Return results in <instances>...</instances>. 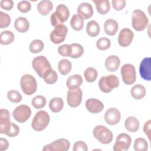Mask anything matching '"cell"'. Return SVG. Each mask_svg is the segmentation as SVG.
Instances as JSON below:
<instances>
[{"label": "cell", "mask_w": 151, "mask_h": 151, "mask_svg": "<svg viewBox=\"0 0 151 151\" xmlns=\"http://www.w3.org/2000/svg\"><path fill=\"white\" fill-rule=\"evenodd\" d=\"M70 17L68 8L64 4H59L54 12L50 16V21L54 27L63 24L68 20Z\"/></svg>", "instance_id": "1"}, {"label": "cell", "mask_w": 151, "mask_h": 151, "mask_svg": "<svg viewBox=\"0 0 151 151\" xmlns=\"http://www.w3.org/2000/svg\"><path fill=\"white\" fill-rule=\"evenodd\" d=\"M32 66L37 74L41 78H44L52 69L48 60L43 55L35 57L32 61Z\"/></svg>", "instance_id": "2"}, {"label": "cell", "mask_w": 151, "mask_h": 151, "mask_svg": "<svg viewBox=\"0 0 151 151\" xmlns=\"http://www.w3.org/2000/svg\"><path fill=\"white\" fill-rule=\"evenodd\" d=\"M148 25V18L143 11L135 9L133 11L132 15V25L136 31H143Z\"/></svg>", "instance_id": "3"}, {"label": "cell", "mask_w": 151, "mask_h": 151, "mask_svg": "<svg viewBox=\"0 0 151 151\" xmlns=\"http://www.w3.org/2000/svg\"><path fill=\"white\" fill-rule=\"evenodd\" d=\"M50 120V118L48 113L44 110H40L35 114L31 123V126L35 131H42L48 125Z\"/></svg>", "instance_id": "4"}, {"label": "cell", "mask_w": 151, "mask_h": 151, "mask_svg": "<svg viewBox=\"0 0 151 151\" xmlns=\"http://www.w3.org/2000/svg\"><path fill=\"white\" fill-rule=\"evenodd\" d=\"M119 80L115 75L103 76L99 81V86L100 90L105 93H110L113 88L118 87Z\"/></svg>", "instance_id": "5"}, {"label": "cell", "mask_w": 151, "mask_h": 151, "mask_svg": "<svg viewBox=\"0 0 151 151\" xmlns=\"http://www.w3.org/2000/svg\"><path fill=\"white\" fill-rule=\"evenodd\" d=\"M94 137L101 143L109 144L113 140V134L110 130L103 125L96 126L93 130Z\"/></svg>", "instance_id": "6"}, {"label": "cell", "mask_w": 151, "mask_h": 151, "mask_svg": "<svg viewBox=\"0 0 151 151\" xmlns=\"http://www.w3.org/2000/svg\"><path fill=\"white\" fill-rule=\"evenodd\" d=\"M20 85L24 93L27 95L34 94L37 89V83L34 77L30 74H24L21 78Z\"/></svg>", "instance_id": "7"}, {"label": "cell", "mask_w": 151, "mask_h": 151, "mask_svg": "<svg viewBox=\"0 0 151 151\" xmlns=\"http://www.w3.org/2000/svg\"><path fill=\"white\" fill-rule=\"evenodd\" d=\"M120 73L123 81L127 85L133 84L136 79V70L133 65L131 64H125L122 67Z\"/></svg>", "instance_id": "8"}, {"label": "cell", "mask_w": 151, "mask_h": 151, "mask_svg": "<svg viewBox=\"0 0 151 151\" xmlns=\"http://www.w3.org/2000/svg\"><path fill=\"white\" fill-rule=\"evenodd\" d=\"M67 32V27L63 24H60L55 27L54 29L51 31L50 35V40L54 44H60L65 40Z\"/></svg>", "instance_id": "9"}, {"label": "cell", "mask_w": 151, "mask_h": 151, "mask_svg": "<svg viewBox=\"0 0 151 151\" xmlns=\"http://www.w3.org/2000/svg\"><path fill=\"white\" fill-rule=\"evenodd\" d=\"M82 97L83 93L79 87L69 88L67 96V100L68 106L73 108L78 106L81 103Z\"/></svg>", "instance_id": "10"}, {"label": "cell", "mask_w": 151, "mask_h": 151, "mask_svg": "<svg viewBox=\"0 0 151 151\" xmlns=\"http://www.w3.org/2000/svg\"><path fill=\"white\" fill-rule=\"evenodd\" d=\"M31 109L25 104L17 107L12 112V116L15 120L19 123L25 122L31 116Z\"/></svg>", "instance_id": "11"}, {"label": "cell", "mask_w": 151, "mask_h": 151, "mask_svg": "<svg viewBox=\"0 0 151 151\" xmlns=\"http://www.w3.org/2000/svg\"><path fill=\"white\" fill-rule=\"evenodd\" d=\"M132 139L130 136L125 133L119 134L116 140V143L113 146L114 151H126L131 145Z\"/></svg>", "instance_id": "12"}, {"label": "cell", "mask_w": 151, "mask_h": 151, "mask_svg": "<svg viewBox=\"0 0 151 151\" xmlns=\"http://www.w3.org/2000/svg\"><path fill=\"white\" fill-rule=\"evenodd\" d=\"M70 147V142L65 139H58L49 145L44 146V151H67Z\"/></svg>", "instance_id": "13"}, {"label": "cell", "mask_w": 151, "mask_h": 151, "mask_svg": "<svg viewBox=\"0 0 151 151\" xmlns=\"http://www.w3.org/2000/svg\"><path fill=\"white\" fill-rule=\"evenodd\" d=\"M12 126L10 122V113L8 110L1 109L0 110V133L8 134Z\"/></svg>", "instance_id": "14"}, {"label": "cell", "mask_w": 151, "mask_h": 151, "mask_svg": "<svg viewBox=\"0 0 151 151\" xmlns=\"http://www.w3.org/2000/svg\"><path fill=\"white\" fill-rule=\"evenodd\" d=\"M133 37L134 34L131 29L127 28H123L119 34L118 43L121 47H127L132 42Z\"/></svg>", "instance_id": "15"}, {"label": "cell", "mask_w": 151, "mask_h": 151, "mask_svg": "<svg viewBox=\"0 0 151 151\" xmlns=\"http://www.w3.org/2000/svg\"><path fill=\"white\" fill-rule=\"evenodd\" d=\"M139 73L140 77L146 81L151 80V58L150 57L144 58L139 66Z\"/></svg>", "instance_id": "16"}, {"label": "cell", "mask_w": 151, "mask_h": 151, "mask_svg": "<svg viewBox=\"0 0 151 151\" xmlns=\"http://www.w3.org/2000/svg\"><path fill=\"white\" fill-rule=\"evenodd\" d=\"M104 120L108 124L115 125L117 124L121 119V114L119 110L116 108H110L104 114Z\"/></svg>", "instance_id": "17"}, {"label": "cell", "mask_w": 151, "mask_h": 151, "mask_svg": "<svg viewBox=\"0 0 151 151\" xmlns=\"http://www.w3.org/2000/svg\"><path fill=\"white\" fill-rule=\"evenodd\" d=\"M86 107L87 110L91 113H99L104 109L103 103L96 99H89L86 101Z\"/></svg>", "instance_id": "18"}, {"label": "cell", "mask_w": 151, "mask_h": 151, "mask_svg": "<svg viewBox=\"0 0 151 151\" xmlns=\"http://www.w3.org/2000/svg\"><path fill=\"white\" fill-rule=\"evenodd\" d=\"M77 13L83 19H87L93 15V9L92 5L88 2L80 4L77 8Z\"/></svg>", "instance_id": "19"}, {"label": "cell", "mask_w": 151, "mask_h": 151, "mask_svg": "<svg viewBox=\"0 0 151 151\" xmlns=\"http://www.w3.org/2000/svg\"><path fill=\"white\" fill-rule=\"evenodd\" d=\"M120 58L115 55H110L105 61V67L106 69L110 72L117 71L120 66Z\"/></svg>", "instance_id": "20"}, {"label": "cell", "mask_w": 151, "mask_h": 151, "mask_svg": "<svg viewBox=\"0 0 151 151\" xmlns=\"http://www.w3.org/2000/svg\"><path fill=\"white\" fill-rule=\"evenodd\" d=\"M103 27L106 34L110 36L115 35L119 28L117 21L111 18L108 19L105 21Z\"/></svg>", "instance_id": "21"}, {"label": "cell", "mask_w": 151, "mask_h": 151, "mask_svg": "<svg viewBox=\"0 0 151 151\" xmlns=\"http://www.w3.org/2000/svg\"><path fill=\"white\" fill-rule=\"evenodd\" d=\"M53 4L51 1L42 0L37 4V10L42 15H48L52 9Z\"/></svg>", "instance_id": "22"}, {"label": "cell", "mask_w": 151, "mask_h": 151, "mask_svg": "<svg viewBox=\"0 0 151 151\" xmlns=\"http://www.w3.org/2000/svg\"><path fill=\"white\" fill-rule=\"evenodd\" d=\"M14 27L18 32H25L29 28V23L26 18L20 17L17 18L15 21Z\"/></svg>", "instance_id": "23"}, {"label": "cell", "mask_w": 151, "mask_h": 151, "mask_svg": "<svg viewBox=\"0 0 151 151\" xmlns=\"http://www.w3.org/2000/svg\"><path fill=\"white\" fill-rule=\"evenodd\" d=\"M95 4L97 11L101 15L106 14L110 10V5L108 0H93Z\"/></svg>", "instance_id": "24"}, {"label": "cell", "mask_w": 151, "mask_h": 151, "mask_svg": "<svg viewBox=\"0 0 151 151\" xmlns=\"http://www.w3.org/2000/svg\"><path fill=\"white\" fill-rule=\"evenodd\" d=\"M124 126L126 130L130 132H136L139 128V120L133 116L127 117L124 122Z\"/></svg>", "instance_id": "25"}, {"label": "cell", "mask_w": 151, "mask_h": 151, "mask_svg": "<svg viewBox=\"0 0 151 151\" xmlns=\"http://www.w3.org/2000/svg\"><path fill=\"white\" fill-rule=\"evenodd\" d=\"M100 31V26L97 22L94 20H91L87 22L86 26V32L89 36L95 37L99 35Z\"/></svg>", "instance_id": "26"}, {"label": "cell", "mask_w": 151, "mask_h": 151, "mask_svg": "<svg viewBox=\"0 0 151 151\" xmlns=\"http://www.w3.org/2000/svg\"><path fill=\"white\" fill-rule=\"evenodd\" d=\"M83 83V78L80 74H73L68 77L67 80V86L68 88H78Z\"/></svg>", "instance_id": "27"}, {"label": "cell", "mask_w": 151, "mask_h": 151, "mask_svg": "<svg viewBox=\"0 0 151 151\" xmlns=\"http://www.w3.org/2000/svg\"><path fill=\"white\" fill-rule=\"evenodd\" d=\"M131 96L136 100H140L146 95V88L141 84L134 85L130 90Z\"/></svg>", "instance_id": "28"}, {"label": "cell", "mask_w": 151, "mask_h": 151, "mask_svg": "<svg viewBox=\"0 0 151 151\" xmlns=\"http://www.w3.org/2000/svg\"><path fill=\"white\" fill-rule=\"evenodd\" d=\"M70 25L74 30L81 31L84 27V19L78 14H74L70 20Z\"/></svg>", "instance_id": "29"}, {"label": "cell", "mask_w": 151, "mask_h": 151, "mask_svg": "<svg viewBox=\"0 0 151 151\" xmlns=\"http://www.w3.org/2000/svg\"><path fill=\"white\" fill-rule=\"evenodd\" d=\"M64 101L60 97H54L49 102V107L54 113L60 112L63 108Z\"/></svg>", "instance_id": "30"}, {"label": "cell", "mask_w": 151, "mask_h": 151, "mask_svg": "<svg viewBox=\"0 0 151 151\" xmlns=\"http://www.w3.org/2000/svg\"><path fill=\"white\" fill-rule=\"evenodd\" d=\"M84 53V48L83 46L77 43L70 44V57L73 58H78L81 57Z\"/></svg>", "instance_id": "31"}, {"label": "cell", "mask_w": 151, "mask_h": 151, "mask_svg": "<svg viewBox=\"0 0 151 151\" xmlns=\"http://www.w3.org/2000/svg\"><path fill=\"white\" fill-rule=\"evenodd\" d=\"M15 39L14 34L11 31H4L0 34V42L2 45H8L11 44Z\"/></svg>", "instance_id": "32"}, {"label": "cell", "mask_w": 151, "mask_h": 151, "mask_svg": "<svg viewBox=\"0 0 151 151\" xmlns=\"http://www.w3.org/2000/svg\"><path fill=\"white\" fill-rule=\"evenodd\" d=\"M71 63L67 59L61 60L58 64V69L62 75L68 74L71 70Z\"/></svg>", "instance_id": "33"}, {"label": "cell", "mask_w": 151, "mask_h": 151, "mask_svg": "<svg viewBox=\"0 0 151 151\" xmlns=\"http://www.w3.org/2000/svg\"><path fill=\"white\" fill-rule=\"evenodd\" d=\"M98 76L97 71L93 67H88L84 73V76L87 82H94Z\"/></svg>", "instance_id": "34"}, {"label": "cell", "mask_w": 151, "mask_h": 151, "mask_svg": "<svg viewBox=\"0 0 151 151\" xmlns=\"http://www.w3.org/2000/svg\"><path fill=\"white\" fill-rule=\"evenodd\" d=\"M44 44L40 40H34L29 44V49L32 53L37 54L40 52L44 48Z\"/></svg>", "instance_id": "35"}, {"label": "cell", "mask_w": 151, "mask_h": 151, "mask_svg": "<svg viewBox=\"0 0 151 151\" xmlns=\"http://www.w3.org/2000/svg\"><path fill=\"white\" fill-rule=\"evenodd\" d=\"M46 102V99L44 96L38 95L32 99L31 104L35 109H40L45 106Z\"/></svg>", "instance_id": "36"}, {"label": "cell", "mask_w": 151, "mask_h": 151, "mask_svg": "<svg viewBox=\"0 0 151 151\" xmlns=\"http://www.w3.org/2000/svg\"><path fill=\"white\" fill-rule=\"evenodd\" d=\"M134 149L136 151H146L148 149V143L144 138H137L134 141Z\"/></svg>", "instance_id": "37"}, {"label": "cell", "mask_w": 151, "mask_h": 151, "mask_svg": "<svg viewBox=\"0 0 151 151\" xmlns=\"http://www.w3.org/2000/svg\"><path fill=\"white\" fill-rule=\"evenodd\" d=\"M7 97L8 100L14 103H18L22 100V96L20 93L17 90H9L7 93Z\"/></svg>", "instance_id": "38"}, {"label": "cell", "mask_w": 151, "mask_h": 151, "mask_svg": "<svg viewBox=\"0 0 151 151\" xmlns=\"http://www.w3.org/2000/svg\"><path fill=\"white\" fill-rule=\"evenodd\" d=\"M111 41L106 37H101L96 42V47L100 50H106L110 47Z\"/></svg>", "instance_id": "39"}, {"label": "cell", "mask_w": 151, "mask_h": 151, "mask_svg": "<svg viewBox=\"0 0 151 151\" xmlns=\"http://www.w3.org/2000/svg\"><path fill=\"white\" fill-rule=\"evenodd\" d=\"M44 80L45 82L48 84H52L57 82L58 79V75L55 70L51 69L44 77Z\"/></svg>", "instance_id": "40"}, {"label": "cell", "mask_w": 151, "mask_h": 151, "mask_svg": "<svg viewBox=\"0 0 151 151\" xmlns=\"http://www.w3.org/2000/svg\"><path fill=\"white\" fill-rule=\"evenodd\" d=\"M11 23V17L10 16L2 12H0V28L1 29L8 27Z\"/></svg>", "instance_id": "41"}, {"label": "cell", "mask_w": 151, "mask_h": 151, "mask_svg": "<svg viewBox=\"0 0 151 151\" xmlns=\"http://www.w3.org/2000/svg\"><path fill=\"white\" fill-rule=\"evenodd\" d=\"M17 8L20 12L27 13L31 10V4L27 1H21L18 3Z\"/></svg>", "instance_id": "42"}, {"label": "cell", "mask_w": 151, "mask_h": 151, "mask_svg": "<svg viewBox=\"0 0 151 151\" xmlns=\"http://www.w3.org/2000/svg\"><path fill=\"white\" fill-rule=\"evenodd\" d=\"M58 52L60 55L63 57H70V44H63L58 47Z\"/></svg>", "instance_id": "43"}, {"label": "cell", "mask_w": 151, "mask_h": 151, "mask_svg": "<svg viewBox=\"0 0 151 151\" xmlns=\"http://www.w3.org/2000/svg\"><path fill=\"white\" fill-rule=\"evenodd\" d=\"M73 151H87L88 147L87 144L83 141H77L73 146Z\"/></svg>", "instance_id": "44"}, {"label": "cell", "mask_w": 151, "mask_h": 151, "mask_svg": "<svg viewBox=\"0 0 151 151\" xmlns=\"http://www.w3.org/2000/svg\"><path fill=\"white\" fill-rule=\"evenodd\" d=\"M111 4L113 8L116 11H120L125 7L126 2L125 0H113Z\"/></svg>", "instance_id": "45"}, {"label": "cell", "mask_w": 151, "mask_h": 151, "mask_svg": "<svg viewBox=\"0 0 151 151\" xmlns=\"http://www.w3.org/2000/svg\"><path fill=\"white\" fill-rule=\"evenodd\" d=\"M14 2L11 0H2L0 2V6L1 8L6 10L10 11L13 8Z\"/></svg>", "instance_id": "46"}, {"label": "cell", "mask_w": 151, "mask_h": 151, "mask_svg": "<svg viewBox=\"0 0 151 151\" xmlns=\"http://www.w3.org/2000/svg\"><path fill=\"white\" fill-rule=\"evenodd\" d=\"M19 127L16 124L12 122V126H11V130L8 133V134H7V136L11 137H15L19 134Z\"/></svg>", "instance_id": "47"}, {"label": "cell", "mask_w": 151, "mask_h": 151, "mask_svg": "<svg viewBox=\"0 0 151 151\" xmlns=\"http://www.w3.org/2000/svg\"><path fill=\"white\" fill-rule=\"evenodd\" d=\"M150 126H151V121L149 120L148 121L146 122L144 126H143V131L145 133L147 136L148 139L150 140Z\"/></svg>", "instance_id": "48"}, {"label": "cell", "mask_w": 151, "mask_h": 151, "mask_svg": "<svg viewBox=\"0 0 151 151\" xmlns=\"http://www.w3.org/2000/svg\"><path fill=\"white\" fill-rule=\"evenodd\" d=\"M9 143L6 139L1 137L0 138V150L4 151L8 148Z\"/></svg>", "instance_id": "49"}]
</instances>
